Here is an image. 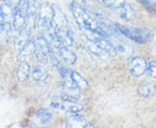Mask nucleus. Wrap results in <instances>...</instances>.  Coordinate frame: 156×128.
<instances>
[{
  "instance_id": "423d86ee",
  "label": "nucleus",
  "mask_w": 156,
  "mask_h": 128,
  "mask_svg": "<svg viewBox=\"0 0 156 128\" xmlns=\"http://www.w3.org/2000/svg\"><path fill=\"white\" fill-rule=\"evenodd\" d=\"M115 49L116 56L122 58H129L134 53V49L131 45L123 42L121 40H115L114 42H110Z\"/></svg>"
},
{
  "instance_id": "f03ea898",
  "label": "nucleus",
  "mask_w": 156,
  "mask_h": 128,
  "mask_svg": "<svg viewBox=\"0 0 156 128\" xmlns=\"http://www.w3.org/2000/svg\"><path fill=\"white\" fill-rule=\"evenodd\" d=\"M54 17V6L49 3H43L39 6L37 14V25L43 34H45L51 27Z\"/></svg>"
},
{
  "instance_id": "20e7f679",
  "label": "nucleus",
  "mask_w": 156,
  "mask_h": 128,
  "mask_svg": "<svg viewBox=\"0 0 156 128\" xmlns=\"http://www.w3.org/2000/svg\"><path fill=\"white\" fill-rule=\"evenodd\" d=\"M147 61L141 56H134L130 57L128 61V68L129 72L134 76H140L142 75L147 70Z\"/></svg>"
},
{
  "instance_id": "9b49d317",
  "label": "nucleus",
  "mask_w": 156,
  "mask_h": 128,
  "mask_svg": "<svg viewBox=\"0 0 156 128\" xmlns=\"http://www.w3.org/2000/svg\"><path fill=\"white\" fill-rule=\"evenodd\" d=\"M66 126L67 127H86L87 122L85 118L78 113H71L66 119Z\"/></svg>"
},
{
  "instance_id": "7ed1b4c3",
  "label": "nucleus",
  "mask_w": 156,
  "mask_h": 128,
  "mask_svg": "<svg viewBox=\"0 0 156 128\" xmlns=\"http://www.w3.org/2000/svg\"><path fill=\"white\" fill-rule=\"evenodd\" d=\"M35 44H36L35 54L37 60L43 64L47 63L49 61V56L51 51L50 44L49 43L48 40L43 35L37 36L35 38Z\"/></svg>"
},
{
  "instance_id": "412c9836",
  "label": "nucleus",
  "mask_w": 156,
  "mask_h": 128,
  "mask_svg": "<svg viewBox=\"0 0 156 128\" xmlns=\"http://www.w3.org/2000/svg\"><path fill=\"white\" fill-rule=\"evenodd\" d=\"M147 70L152 78L156 79V61H151L147 64Z\"/></svg>"
},
{
  "instance_id": "dca6fc26",
  "label": "nucleus",
  "mask_w": 156,
  "mask_h": 128,
  "mask_svg": "<svg viewBox=\"0 0 156 128\" xmlns=\"http://www.w3.org/2000/svg\"><path fill=\"white\" fill-rule=\"evenodd\" d=\"M70 75H71L73 81H74V83L76 85V87L77 88L78 90L85 91V90L89 88L88 81L79 73L75 71V70H70Z\"/></svg>"
},
{
  "instance_id": "a211bd4d",
  "label": "nucleus",
  "mask_w": 156,
  "mask_h": 128,
  "mask_svg": "<svg viewBox=\"0 0 156 128\" xmlns=\"http://www.w3.org/2000/svg\"><path fill=\"white\" fill-rule=\"evenodd\" d=\"M11 35V23L4 22L0 23V41L7 43Z\"/></svg>"
},
{
  "instance_id": "f8f14e48",
  "label": "nucleus",
  "mask_w": 156,
  "mask_h": 128,
  "mask_svg": "<svg viewBox=\"0 0 156 128\" xmlns=\"http://www.w3.org/2000/svg\"><path fill=\"white\" fill-rule=\"evenodd\" d=\"M139 95L143 98H149L156 93V84L152 81H145L140 84L138 88Z\"/></svg>"
},
{
  "instance_id": "ddd939ff",
  "label": "nucleus",
  "mask_w": 156,
  "mask_h": 128,
  "mask_svg": "<svg viewBox=\"0 0 156 128\" xmlns=\"http://www.w3.org/2000/svg\"><path fill=\"white\" fill-rule=\"evenodd\" d=\"M37 11H36L35 6H30L28 9V11H27L25 23H24L23 27H25L27 29L32 31L34 29L36 28V25H37Z\"/></svg>"
},
{
  "instance_id": "aec40b11",
  "label": "nucleus",
  "mask_w": 156,
  "mask_h": 128,
  "mask_svg": "<svg viewBox=\"0 0 156 128\" xmlns=\"http://www.w3.org/2000/svg\"><path fill=\"white\" fill-rule=\"evenodd\" d=\"M139 1L147 10L152 12H156V0H139Z\"/></svg>"
},
{
  "instance_id": "0eeeda50",
  "label": "nucleus",
  "mask_w": 156,
  "mask_h": 128,
  "mask_svg": "<svg viewBox=\"0 0 156 128\" xmlns=\"http://www.w3.org/2000/svg\"><path fill=\"white\" fill-rule=\"evenodd\" d=\"M83 46L88 50V52H89L92 56H94L95 57L100 58V59H107V58L110 57L104 50H101L95 42H93L91 39L88 38L87 36L83 43Z\"/></svg>"
},
{
  "instance_id": "1a4fd4ad",
  "label": "nucleus",
  "mask_w": 156,
  "mask_h": 128,
  "mask_svg": "<svg viewBox=\"0 0 156 128\" xmlns=\"http://www.w3.org/2000/svg\"><path fill=\"white\" fill-rule=\"evenodd\" d=\"M35 51H36L35 38L30 37V39L26 43V44L24 45L21 52L18 54V57L20 61H26L27 59H30L35 54Z\"/></svg>"
},
{
  "instance_id": "4be33fe9",
  "label": "nucleus",
  "mask_w": 156,
  "mask_h": 128,
  "mask_svg": "<svg viewBox=\"0 0 156 128\" xmlns=\"http://www.w3.org/2000/svg\"><path fill=\"white\" fill-rule=\"evenodd\" d=\"M70 1H71L70 4H75V5H77L84 7V6L87 5V1L88 0H70Z\"/></svg>"
},
{
  "instance_id": "4468645a",
  "label": "nucleus",
  "mask_w": 156,
  "mask_h": 128,
  "mask_svg": "<svg viewBox=\"0 0 156 128\" xmlns=\"http://www.w3.org/2000/svg\"><path fill=\"white\" fill-rule=\"evenodd\" d=\"M30 74V67L27 61H20L17 73L18 81L21 82L27 81Z\"/></svg>"
},
{
  "instance_id": "2eb2a0df",
  "label": "nucleus",
  "mask_w": 156,
  "mask_h": 128,
  "mask_svg": "<svg viewBox=\"0 0 156 128\" xmlns=\"http://www.w3.org/2000/svg\"><path fill=\"white\" fill-rule=\"evenodd\" d=\"M95 1L100 3L101 5L108 7L115 12L120 11L128 4L126 0H95Z\"/></svg>"
},
{
  "instance_id": "f3484780",
  "label": "nucleus",
  "mask_w": 156,
  "mask_h": 128,
  "mask_svg": "<svg viewBox=\"0 0 156 128\" xmlns=\"http://www.w3.org/2000/svg\"><path fill=\"white\" fill-rule=\"evenodd\" d=\"M36 117L42 125H46L50 123L53 118L52 112L46 108H39L36 112Z\"/></svg>"
},
{
  "instance_id": "39448f33",
  "label": "nucleus",
  "mask_w": 156,
  "mask_h": 128,
  "mask_svg": "<svg viewBox=\"0 0 156 128\" xmlns=\"http://www.w3.org/2000/svg\"><path fill=\"white\" fill-rule=\"evenodd\" d=\"M62 99L63 100V104L61 105L60 107L68 112L70 113L79 112L83 108V105L81 102H79L76 98H73L69 95H62Z\"/></svg>"
},
{
  "instance_id": "9d476101",
  "label": "nucleus",
  "mask_w": 156,
  "mask_h": 128,
  "mask_svg": "<svg viewBox=\"0 0 156 128\" xmlns=\"http://www.w3.org/2000/svg\"><path fill=\"white\" fill-rule=\"evenodd\" d=\"M30 33H31V31L27 29L25 27H23L19 30V34L15 41V48H16L17 54H19L21 52L24 45L28 42V40L30 37Z\"/></svg>"
},
{
  "instance_id": "6e6552de",
  "label": "nucleus",
  "mask_w": 156,
  "mask_h": 128,
  "mask_svg": "<svg viewBox=\"0 0 156 128\" xmlns=\"http://www.w3.org/2000/svg\"><path fill=\"white\" fill-rule=\"evenodd\" d=\"M58 51H59V56L62 58V60L64 62H66L67 64L72 65L76 61L77 56L75 52H73L72 50L69 48V46L62 44L58 48Z\"/></svg>"
},
{
  "instance_id": "f257e3e1",
  "label": "nucleus",
  "mask_w": 156,
  "mask_h": 128,
  "mask_svg": "<svg viewBox=\"0 0 156 128\" xmlns=\"http://www.w3.org/2000/svg\"><path fill=\"white\" fill-rule=\"evenodd\" d=\"M117 31L126 37L133 40L135 43L140 44H144L149 42L153 37V33L149 29L145 28H136V27H129L122 24H115Z\"/></svg>"
},
{
  "instance_id": "6ab92c4d",
  "label": "nucleus",
  "mask_w": 156,
  "mask_h": 128,
  "mask_svg": "<svg viewBox=\"0 0 156 128\" xmlns=\"http://www.w3.org/2000/svg\"><path fill=\"white\" fill-rule=\"evenodd\" d=\"M31 74H32L33 79L37 81H44L48 78L47 70L43 67H40V66H37V67H34Z\"/></svg>"
},
{
  "instance_id": "5701e85b",
  "label": "nucleus",
  "mask_w": 156,
  "mask_h": 128,
  "mask_svg": "<svg viewBox=\"0 0 156 128\" xmlns=\"http://www.w3.org/2000/svg\"><path fill=\"white\" fill-rule=\"evenodd\" d=\"M25 1H26V3L28 4L30 7L34 5V4H35V2H36V0H25Z\"/></svg>"
}]
</instances>
